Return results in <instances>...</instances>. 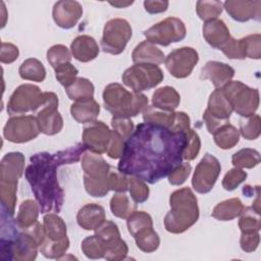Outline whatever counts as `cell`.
I'll return each instance as SVG.
<instances>
[{
  "label": "cell",
  "instance_id": "1",
  "mask_svg": "<svg viewBox=\"0 0 261 261\" xmlns=\"http://www.w3.org/2000/svg\"><path fill=\"white\" fill-rule=\"evenodd\" d=\"M187 133H175L158 124L139 123L124 143L118 170L155 184L182 163Z\"/></svg>",
  "mask_w": 261,
  "mask_h": 261
},
{
  "label": "cell",
  "instance_id": "2",
  "mask_svg": "<svg viewBox=\"0 0 261 261\" xmlns=\"http://www.w3.org/2000/svg\"><path fill=\"white\" fill-rule=\"evenodd\" d=\"M30 161L24 175L40 206L41 213L60 212L64 202V192L57 180V168L65 165L61 152L36 153L31 156Z\"/></svg>",
  "mask_w": 261,
  "mask_h": 261
},
{
  "label": "cell",
  "instance_id": "3",
  "mask_svg": "<svg viewBox=\"0 0 261 261\" xmlns=\"http://www.w3.org/2000/svg\"><path fill=\"white\" fill-rule=\"evenodd\" d=\"M170 211L164 217L165 229L181 233L193 226L199 218L198 200L190 188H181L169 197Z\"/></svg>",
  "mask_w": 261,
  "mask_h": 261
},
{
  "label": "cell",
  "instance_id": "4",
  "mask_svg": "<svg viewBox=\"0 0 261 261\" xmlns=\"http://www.w3.org/2000/svg\"><path fill=\"white\" fill-rule=\"evenodd\" d=\"M104 108L116 117H133L148 106V98L142 93L128 92L120 84L113 83L103 91Z\"/></svg>",
  "mask_w": 261,
  "mask_h": 261
},
{
  "label": "cell",
  "instance_id": "5",
  "mask_svg": "<svg viewBox=\"0 0 261 261\" xmlns=\"http://www.w3.org/2000/svg\"><path fill=\"white\" fill-rule=\"evenodd\" d=\"M82 168L84 170V185L86 192L93 197H104L110 191L108 174L110 165L101 156L94 152H85L82 156Z\"/></svg>",
  "mask_w": 261,
  "mask_h": 261
},
{
  "label": "cell",
  "instance_id": "6",
  "mask_svg": "<svg viewBox=\"0 0 261 261\" xmlns=\"http://www.w3.org/2000/svg\"><path fill=\"white\" fill-rule=\"evenodd\" d=\"M223 95L229 102L232 111L243 117L253 115L259 106V92L240 81H230L222 88Z\"/></svg>",
  "mask_w": 261,
  "mask_h": 261
},
{
  "label": "cell",
  "instance_id": "7",
  "mask_svg": "<svg viewBox=\"0 0 261 261\" xmlns=\"http://www.w3.org/2000/svg\"><path fill=\"white\" fill-rule=\"evenodd\" d=\"M163 79L164 74L161 68L150 63L135 64L125 69L121 76L122 83L137 93L155 88Z\"/></svg>",
  "mask_w": 261,
  "mask_h": 261
},
{
  "label": "cell",
  "instance_id": "8",
  "mask_svg": "<svg viewBox=\"0 0 261 261\" xmlns=\"http://www.w3.org/2000/svg\"><path fill=\"white\" fill-rule=\"evenodd\" d=\"M132 35L133 30L126 19L112 18L104 25L101 48L105 53L118 55L124 51Z\"/></svg>",
  "mask_w": 261,
  "mask_h": 261
},
{
  "label": "cell",
  "instance_id": "9",
  "mask_svg": "<svg viewBox=\"0 0 261 261\" xmlns=\"http://www.w3.org/2000/svg\"><path fill=\"white\" fill-rule=\"evenodd\" d=\"M45 100V92L32 84L18 86L11 94L7 103V112L9 115H20L27 112H36Z\"/></svg>",
  "mask_w": 261,
  "mask_h": 261
},
{
  "label": "cell",
  "instance_id": "10",
  "mask_svg": "<svg viewBox=\"0 0 261 261\" xmlns=\"http://www.w3.org/2000/svg\"><path fill=\"white\" fill-rule=\"evenodd\" d=\"M187 29L185 23L177 17H167L144 32L147 41L152 44L168 46L186 38Z\"/></svg>",
  "mask_w": 261,
  "mask_h": 261
},
{
  "label": "cell",
  "instance_id": "11",
  "mask_svg": "<svg viewBox=\"0 0 261 261\" xmlns=\"http://www.w3.org/2000/svg\"><path fill=\"white\" fill-rule=\"evenodd\" d=\"M231 113L232 108L223 95L222 90H214L209 97L207 109L203 114L208 132L213 135L219 127L228 123Z\"/></svg>",
  "mask_w": 261,
  "mask_h": 261
},
{
  "label": "cell",
  "instance_id": "12",
  "mask_svg": "<svg viewBox=\"0 0 261 261\" xmlns=\"http://www.w3.org/2000/svg\"><path fill=\"white\" fill-rule=\"evenodd\" d=\"M40 132L38 120L33 115L12 116L3 127L4 138L16 144L27 143L36 139Z\"/></svg>",
  "mask_w": 261,
  "mask_h": 261
},
{
  "label": "cell",
  "instance_id": "13",
  "mask_svg": "<svg viewBox=\"0 0 261 261\" xmlns=\"http://www.w3.org/2000/svg\"><path fill=\"white\" fill-rule=\"evenodd\" d=\"M58 97L53 92H45V100L36 111L41 133L47 136L58 134L63 127V119L57 110Z\"/></svg>",
  "mask_w": 261,
  "mask_h": 261
},
{
  "label": "cell",
  "instance_id": "14",
  "mask_svg": "<svg viewBox=\"0 0 261 261\" xmlns=\"http://www.w3.org/2000/svg\"><path fill=\"white\" fill-rule=\"evenodd\" d=\"M220 170L221 166L218 159L213 155L206 153L195 168L192 177V186L194 190L199 194L209 193L213 189L220 174Z\"/></svg>",
  "mask_w": 261,
  "mask_h": 261
},
{
  "label": "cell",
  "instance_id": "15",
  "mask_svg": "<svg viewBox=\"0 0 261 261\" xmlns=\"http://www.w3.org/2000/svg\"><path fill=\"white\" fill-rule=\"evenodd\" d=\"M199 61L198 52L192 47H181L170 52L164 60L166 69L176 79L189 76Z\"/></svg>",
  "mask_w": 261,
  "mask_h": 261
},
{
  "label": "cell",
  "instance_id": "16",
  "mask_svg": "<svg viewBox=\"0 0 261 261\" xmlns=\"http://www.w3.org/2000/svg\"><path fill=\"white\" fill-rule=\"evenodd\" d=\"M111 138V130L109 127L100 120H94L86 123L83 129L82 143L87 150L103 154L106 152L109 141Z\"/></svg>",
  "mask_w": 261,
  "mask_h": 261
},
{
  "label": "cell",
  "instance_id": "17",
  "mask_svg": "<svg viewBox=\"0 0 261 261\" xmlns=\"http://www.w3.org/2000/svg\"><path fill=\"white\" fill-rule=\"evenodd\" d=\"M83 15V6L77 1L63 0L54 4L52 16L55 23L61 29L73 28Z\"/></svg>",
  "mask_w": 261,
  "mask_h": 261
},
{
  "label": "cell",
  "instance_id": "18",
  "mask_svg": "<svg viewBox=\"0 0 261 261\" xmlns=\"http://www.w3.org/2000/svg\"><path fill=\"white\" fill-rule=\"evenodd\" d=\"M223 8L234 20L245 22L250 19L257 21L261 18V1L227 0L223 3Z\"/></svg>",
  "mask_w": 261,
  "mask_h": 261
},
{
  "label": "cell",
  "instance_id": "19",
  "mask_svg": "<svg viewBox=\"0 0 261 261\" xmlns=\"http://www.w3.org/2000/svg\"><path fill=\"white\" fill-rule=\"evenodd\" d=\"M24 171V156L20 152H9L0 163V181L17 184Z\"/></svg>",
  "mask_w": 261,
  "mask_h": 261
},
{
  "label": "cell",
  "instance_id": "20",
  "mask_svg": "<svg viewBox=\"0 0 261 261\" xmlns=\"http://www.w3.org/2000/svg\"><path fill=\"white\" fill-rule=\"evenodd\" d=\"M234 75V69L226 63L219 61H208L201 69L200 79L209 80L216 89L222 88Z\"/></svg>",
  "mask_w": 261,
  "mask_h": 261
},
{
  "label": "cell",
  "instance_id": "21",
  "mask_svg": "<svg viewBox=\"0 0 261 261\" xmlns=\"http://www.w3.org/2000/svg\"><path fill=\"white\" fill-rule=\"evenodd\" d=\"M203 37L211 47L220 50V48L230 39L231 36L225 22L216 18L204 23Z\"/></svg>",
  "mask_w": 261,
  "mask_h": 261
},
{
  "label": "cell",
  "instance_id": "22",
  "mask_svg": "<svg viewBox=\"0 0 261 261\" xmlns=\"http://www.w3.org/2000/svg\"><path fill=\"white\" fill-rule=\"evenodd\" d=\"M71 55L74 59L81 62H89L94 60L99 54V47L95 39L82 35L76 37L70 45Z\"/></svg>",
  "mask_w": 261,
  "mask_h": 261
},
{
  "label": "cell",
  "instance_id": "23",
  "mask_svg": "<svg viewBox=\"0 0 261 261\" xmlns=\"http://www.w3.org/2000/svg\"><path fill=\"white\" fill-rule=\"evenodd\" d=\"M104 220L105 210L101 205L96 203L86 204L76 214L79 225L86 230H95Z\"/></svg>",
  "mask_w": 261,
  "mask_h": 261
},
{
  "label": "cell",
  "instance_id": "24",
  "mask_svg": "<svg viewBox=\"0 0 261 261\" xmlns=\"http://www.w3.org/2000/svg\"><path fill=\"white\" fill-rule=\"evenodd\" d=\"M100 105L94 98H89L81 101H75L70 106L71 116L79 123H89L98 117Z\"/></svg>",
  "mask_w": 261,
  "mask_h": 261
},
{
  "label": "cell",
  "instance_id": "25",
  "mask_svg": "<svg viewBox=\"0 0 261 261\" xmlns=\"http://www.w3.org/2000/svg\"><path fill=\"white\" fill-rule=\"evenodd\" d=\"M133 61L138 63L161 64L165 60L164 53L149 41H143L136 46L132 53Z\"/></svg>",
  "mask_w": 261,
  "mask_h": 261
},
{
  "label": "cell",
  "instance_id": "26",
  "mask_svg": "<svg viewBox=\"0 0 261 261\" xmlns=\"http://www.w3.org/2000/svg\"><path fill=\"white\" fill-rule=\"evenodd\" d=\"M44 229H45V242H63L68 240L66 224L63 219L56 213H48L44 216Z\"/></svg>",
  "mask_w": 261,
  "mask_h": 261
},
{
  "label": "cell",
  "instance_id": "27",
  "mask_svg": "<svg viewBox=\"0 0 261 261\" xmlns=\"http://www.w3.org/2000/svg\"><path fill=\"white\" fill-rule=\"evenodd\" d=\"M179 94L169 86L157 89L152 95V106L165 111H173L179 105Z\"/></svg>",
  "mask_w": 261,
  "mask_h": 261
},
{
  "label": "cell",
  "instance_id": "28",
  "mask_svg": "<svg viewBox=\"0 0 261 261\" xmlns=\"http://www.w3.org/2000/svg\"><path fill=\"white\" fill-rule=\"evenodd\" d=\"M244 209V205L239 198H231L218 203L212 210L211 216L217 220L228 221L238 217Z\"/></svg>",
  "mask_w": 261,
  "mask_h": 261
},
{
  "label": "cell",
  "instance_id": "29",
  "mask_svg": "<svg viewBox=\"0 0 261 261\" xmlns=\"http://www.w3.org/2000/svg\"><path fill=\"white\" fill-rule=\"evenodd\" d=\"M40 206L38 202L28 199L21 202L18 207V212L15 218V222L20 229L28 228L34 225L38 221L40 212Z\"/></svg>",
  "mask_w": 261,
  "mask_h": 261
},
{
  "label": "cell",
  "instance_id": "30",
  "mask_svg": "<svg viewBox=\"0 0 261 261\" xmlns=\"http://www.w3.org/2000/svg\"><path fill=\"white\" fill-rule=\"evenodd\" d=\"M137 247L145 252L152 253L156 251L160 245V239L158 233L154 230L153 226H146L138 230L134 234Z\"/></svg>",
  "mask_w": 261,
  "mask_h": 261
},
{
  "label": "cell",
  "instance_id": "31",
  "mask_svg": "<svg viewBox=\"0 0 261 261\" xmlns=\"http://www.w3.org/2000/svg\"><path fill=\"white\" fill-rule=\"evenodd\" d=\"M18 73L22 80L42 83L46 77V69L43 63L36 58L25 59L19 66Z\"/></svg>",
  "mask_w": 261,
  "mask_h": 261
},
{
  "label": "cell",
  "instance_id": "32",
  "mask_svg": "<svg viewBox=\"0 0 261 261\" xmlns=\"http://www.w3.org/2000/svg\"><path fill=\"white\" fill-rule=\"evenodd\" d=\"M94 85L92 82L85 77H76L75 81L65 88L68 98L72 101H81L94 96Z\"/></svg>",
  "mask_w": 261,
  "mask_h": 261
},
{
  "label": "cell",
  "instance_id": "33",
  "mask_svg": "<svg viewBox=\"0 0 261 261\" xmlns=\"http://www.w3.org/2000/svg\"><path fill=\"white\" fill-rule=\"evenodd\" d=\"M175 112L165 111L154 106H147L143 111V119L145 122L161 125L168 129L171 128L174 122Z\"/></svg>",
  "mask_w": 261,
  "mask_h": 261
},
{
  "label": "cell",
  "instance_id": "34",
  "mask_svg": "<svg viewBox=\"0 0 261 261\" xmlns=\"http://www.w3.org/2000/svg\"><path fill=\"white\" fill-rule=\"evenodd\" d=\"M17 184H9L0 181V199H1V213L13 217L15 212Z\"/></svg>",
  "mask_w": 261,
  "mask_h": 261
},
{
  "label": "cell",
  "instance_id": "35",
  "mask_svg": "<svg viewBox=\"0 0 261 261\" xmlns=\"http://www.w3.org/2000/svg\"><path fill=\"white\" fill-rule=\"evenodd\" d=\"M213 138L215 144L220 149L227 150L234 147L239 143L240 133L232 124L226 123L213 134Z\"/></svg>",
  "mask_w": 261,
  "mask_h": 261
},
{
  "label": "cell",
  "instance_id": "36",
  "mask_svg": "<svg viewBox=\"0 0 261 261\" xmlns=\"http://www.w3.org/2000/svg\"><path fill=\"white\" fill-rule=\"evenodd\" d=\"M136 209L137 205L130 202L129 198L124 193H117L110 200V210L112 214L118 218L126 219Z\"/></svg>",
  "mask_w": 261,
  "mask_h": 261
},
{
  "label": "cell",
  "instance_id": "37",
  "mask_svg": "<svg viewBox=\"0 0 261 261\" xmlns=\"http://www.w3.org/2000/svg\"><path fill=\"white\" fill-rule=\"evenodd\" d=\"M239 216H240L239 227L241 229V232L260 230L261 228L260 211L256 210L252 206L244 207L243 211Z\"/></svg>",
  "mask_w": 261,
  "mask_h": 261
},
{
  "label": "cell",
  "instance_id": "38",
  "mask_svg": "<svg viewBox=\"0 0 261 261\" xmlns=\"http://www.w3.org/2000/svg\"><path fill=\"white\" fill-rule=\"evenodd\" d=\"M231 162L237 168H253L260 163V153L252 148H244L232 155Z\"/></svg>",
  "mask_w": 261,
  "mask_h": 261
},
{
  "label": "cell",
  "instance_id": "39",
  "mask_svg": "<svg viewBox=\"0 0 261 261\" xmlns=\"http://www.w3.org/2000/svg\"><path fill=\"white\" fill-rule=\"evenodd\" d=\"M223 10V3L220 1H198L196 11L198 16L206 21L216 19Z\"/></svg>",
  "mask_w": 261,
  "mask_h": 261
},
{
  "label": "cell",
  "instance_id": "40",
  "mask_svg": "<svg viewBox=\"0 0 261 261\" xmlns=\"http://www.w3.org/2000/svg\"><path fill=\"white\" fill-rule=\"evenodd\" d=\"M261 132V119L258 114L244 117L240 120V133L246 140H256Z\"/></svg>",
  "mask_w": 261,
  "mask_h": 261
},
{
  "label": "cell",
  "instance_id": "41",
  "mask_svg": "<svg viewBox=\"0 0 261 261\" xmlns=\"http://www.w3.org/2000/svg\"><path fill=\"white\" fill-rule=\"evenodd\" d=\"M95 236L102 241L105 248L111 243L120 239L118 226L114 222L106 219L97 228H95Z\"/></svg>",
  "mask_w": 261,
  "mask_h": 261
},
{
  "label": "cell",
  "instance_id": "42",
  "mask_svg": "<svg viewBox=\"0 0 261 261\" xmlns=\"http://www.w3.org/2000/svg\"><path fill=\"white\" fill-rule=\"evenodd\" d=\"M82 251L90 259L104 258L105 246L97 236L87 237L82 242Z\"/></svg>",
  "mask_w": 261,
  "mask_h": 261
},
{
  "label": "cell",
  "instance_id": "43",
  "mask_svg": "<svg viewBox=\"0 0 261 261\" xmlns=\"http://www.w3.org/2000/svg\"><path fill=\"white\" fill-rule=\"evenodd\" d=\"M128 191L135 203H144L149 198L150 190L146 181L135 175H128Z\"/></svg>",
  "mask_w": 261,
  "mask_h": 261
},
{
  "label": "cell",
  "instance_id": "44",
  "mask_svg": "<svg viewBox=\"0 0 261 261\" xmlns=\"http://www.w3.org/2000/svg\"><path fill=\"white\" fill-rule=\"evenodd\" d=\"M47 60H48L49 64L55 69L56 67H58L61 64L70 62L71 54L66 46L57 44L48 49Z\"/></svg>",
  "mask_w": 261,
  "mask_h": 261
},
{
  "label": "cell",
  "instance_id": "45",
  "mask_svg": "<svg viewBox=\"0 0 261 261\" xmlns=\"http://www.w3.org/2000/svg\"><path fill=\"white\" fill-rule=\"evenodd\" d=\"M126 219L128 232L133 237L141 228L146 226H153L152 217L145 211H134Z\"/></svg>",
  "mask_w": 261,
  "mask_h": 261
},
{
  "label": "cell",
  "instance_id": "46",
  "mask_svg": "<svg viewBox=\"0 0 261 261\" xmlns=\"http://www.w3.org/2000/svg\"><path fill=\"white\" fill-rule=\"evenodd\" d=\"M245 57L251 59H260L261 57V35H249L241 39Z\"/></svg>",
  "mask_w": 261,
  "mask_h": 261
},
{
  "label": "cell",
  "instance_id": "47",
  "mask_svg": "<svg viewBox=\"0 0 261 261\" xmlns=\"http://www.w3.org/2000/svg\"><path fill=\"white\" fill-rule=\"evenodd\" d=\"M55 77L59 82L60 85H62L64 88L71 85L79 73L77 68L72 65L70 62L64 63L56 67L55 69Z\"/></svg>",
  "mask_w": 261,
  "mask_h": 261
},
{
  "label": "cell",
  "instance_id": "48",
  "mask_svg": "<svg viewBox=\"0 0 261 261\" xmlns=\"http://www.w3.org/2000/svg\"><path fill=\"white\" fill-rule=\"evenodd\" d=\"M200 148H201L200 137L194 129L190 128L187 132V145L182 153V159L188 161L195 159L200 152Z\"/></svg>",
  "mask_w": 261,
  "mask_h": 261
},
{
  "label": "cell",
  "instance_id": "49",
  "mask_svg": "<svg viewBox=\"0 0 261 261\" xmlns=\"http://www.w3.org/2000/svg\"><path fill=\"white\" fill-rule=\"evenodd\" d=\"M247 178V172L242 168H232L226 172L222 179V187L226 191L236 190Z\"/></svg>",
  "mask_w": 261,
  "mask_h": 261
},
{
  "label": "cell",
  "instance_id": "50",
  "mask_svg": "<svg viewBox=\"0 0 261 261\" xmlns=\"http://www.w3.org/2000/svg\"><path fill=\"white\" fill-rule=\"evenodd\" d=\"M128 252L126 243L120 238L119 240L111 243L105 248L104 259L106 260H123Z\"/></svg>",
  "mask_w": 261,
  "mask_h": 261
},
{
  "label": "cell",
  "instance_id": "51",
  "mask_svg": "<svg viewBox=\"0 0 261 261\" xmlns=\"http://www.w3.org/2000/svg\"><path fill=\"white\" fill-rule=\"evenodd\" d=\"M108 186L110 191L124 193L128 190V176L119 170L116 171L110 169L108 174Z\"/></svg>",
  "mask_w": 261,
  "mask_h": 261
},
{
  "label": "cell",
  "instance_id": "52",
  "mask_svg": "<svg viewBox=\"0 0 261 261\" xmlns=\"http://www.w3.org/2000/svg\"><path fill=\"white\" fill-rule=\"evenodd\" d=\"M111 126L124 141H126L134 132V123L128 117H116L111 119Z\"/></svg>",
  "mask_w": 261,
  "mask_h": 261
},
{
  "label": "cell",
  "instance_id": "53",
  "mask_svg": "<svg viewBox=\"0 0 261 261\" xmlns=\"http://www.w3.org/2000/svg\"><path fill=\"white\" fill-rule=\"evenodd\" d=\"M222 53L229 59H245V54L242 46L241 39L236 40L230 37V39L220 48Z\"/></svg>",
  "mask_w": 261,
  "mask_h": 261
},
{
  "label": "cell",
  "instance_id": "54",
  "mask_svg": "<svg viewBox=\"0 0 261 261\" xmlns=\"http://www.w3.org/2000/svg\"><path fill=\"white\" fill-rule=\"evenodd\" d=\"M125 141L114 130H111V138L106 150L107 155L112 159L121 158L124 151Z\"/></svg>",
  "mask_w": 261,
  "mask_h": 261
},
{
  "label": "cell",
  "instance_id": "55",
  "mask_svg": "<svg viewBox=\"0 0 261 261\" xmlns=\"http://www.w3.org/2000/svg\"><path fill=\"white\" fill-rule=\"evenodd\" d=\"M192 166L189 162H182L178 167L168 174V182L172 186H180L189 177Z\"/></svg>",
  "mask_w": 261,
  "mask_h": 261
},
{
  "label": "cell",
  "instance_id": "56",
  "mask_svg": "<svg viewBox=\"0 0 261 261\" xmlns=\"http://www.w3.org/2000/svg\"><path fill=\"white\" fill-rule=\"evenodd\" d=\"M260 243L259 231H248L242 232L240 239L241 249L246 253L254 252Z\"/></svg>",
  "mask_w": 261,
  "mask_h": 261
},
{
  "label": "cell",
  "instance_id": "57",
  "mask_svg": "<svg viewBox=\"0 0 261 261\" xmlns=\"http://www.w3.org/2000/svg\"><path fill=\"white\" fill-rule=\"evenodd\" d=\"M19 51L18 48L11 44V43H5L2 42L1 44V54H0V61L2 63H12L13 61H15L18 57Z\"/></svg>",
  "mask_w": 261,
  "mask_h": 261
},
{
  "label": "cell",
  "instance_id": "58",
  "mask_svg": "<svg viewBox=\"0 0 261 261\" xmlns=\"http://www.w3.org/2000/svg\"><path fill=\"white\" fill-rule=\"evenodd\" d=\"M190 117L187 113L182 111L175 112L174 122L170 130L175 133H187L190 129Z\"/></svg>",
  "mask_w": 261,
  "mask_h": 261
},
{
  "label": "cell",
  "instance_id": "59",
  "mask_svg": "<svg viewBox=\"0 0 261 261\" xmlns=\"http://www.w3.org/2000/svg\"><path fill=\"white\" fill-rule=\"evenodd\" d=\"M169 2L168 1H144V7L145 10L150 13V14H156V13H161L166 11V9L168 8Z\"/></svg>",
  "mask_w": 261,
  "mask_h": 261
},
{
  "label": "cell",
  "instance_id": "60",
  "mask_svg": "<svg viewBox=\"0 0 261 261\" xmlns=\"http://www.w3.org/2000/svg\"><path fill=\"white\" fill-rule=\"evenodd\" d=\"M134 1H128V2H109L110 5L112 6H115V7H118V8H123V7H126L130 4H133Z\"/></svg>",
  "mask_w": 261,
  "mask_h": 261
}]
</instances>
